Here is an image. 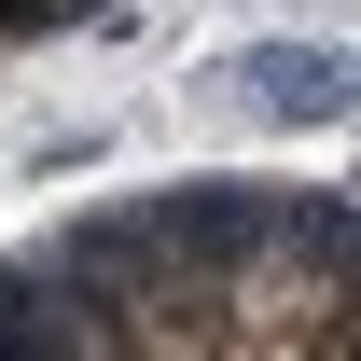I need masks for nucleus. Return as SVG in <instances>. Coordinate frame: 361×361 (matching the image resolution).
I'll list each match as a JSON object with an SVG mask.
<instances>
[{
	"mask_svg": "<svg viewBox=\"0 0 361 361\" xmlns=\"http://www.w3.org/2000/svg\"><path fill=\"white\" fill-rule=\"evenodd\" d=\"M139 14H167V0H0V70H42V56L126 42Z\"/></svg>",
	"mask_w": 361,
	"mask_h": 361,
	"instance_id": "nucleus-2",
	"label": "nucleus"
},
{
	"mask_svg": "<svg viewBox=\"0 0 361 361\" xmlns=\"http://www.w3.org/2000/svg\"><path fill=\"white\" fill-rule=\"evenodd\" d=\"M0 348L28 361H334L348 195L334 180H139L0 250Z\"/></svg>",
	"mask_w": 361,
	"mask_h": 361,
	"instance_id": "nucleus-1",
	"label": "nucleus"
}]
</instances>
